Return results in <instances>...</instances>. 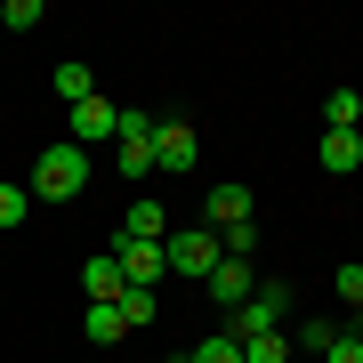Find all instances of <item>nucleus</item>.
<instances>
[{
    "instance_id": "f257e3e1",
    "label": "nucleus",
    "mask_w": 363,
    "mask_h": 363,
    "mask_svg": "<svg viewBox=\"0 0 363 363\" xmlns=\"http://www.w3.org/2000/svg\"><path fill=\"white\" fill-rule=\"evenodd\" d=\"M81 186H89V154H81L73 138H65V145H49V154L33 162V194H40V202H73Z\"/></svg>"
},
{
    "instance_id": "f03ea898",
    "label": "nucleus",
    "mask_w": 363,
    "mask_h": 363,
    "mask_svg": "<svg viewBox=\"0 0 363 363\" xmlns=\"http://www.w3.org/2000/svg\"><path fill=\"white\" fill-rule=\"evenodd\" d=\"M162 267L186 274V283H210V267H218V234H210V226H169L162 234Z\"/></svg>"
},
{
    "instance_id": "7ed1b4c3",
    "label": "nucleus",
    "mask_w": 363,
    "mask_h": 363,
    "mask_svg": "<svg viewBox=\"0 0 363 363\" xmlns=\"http://www.w3.org/2000/svg\"><path fill=\"white\" fill-rule=\"evenodd\" d=\"M291 315V283H259L242 307H226V339H259V331H283Z\"/></svg>"
},
{
    "instance_id": "20e7f679",
    "label": "nucleus",
    "mask_w": 363,
    "mask_h": 363,
    "mask_svg": "<svg viewBox=\"0 0 363 363\" xmlns=\"http://www.w3.org/2000/svg\"><path fill=\"white\" fill-rule=\"evenodd\" d=\"M113 169L121 178H145V169H154V113H145V105H121V130H113Z\"/></svg>"
},
{
    "instance_id": "39448f33",
    "label": "nucleus",
    "mask_w": 363,
    "mask_h": 363,
    "mask_svg": "<svg viewBox=\"0 0 363 363\" xmlns=\"http://www.w3.org/2000/svg\"><path fill=\"white\" fill-rule=\"evenodd\" d=\"M113 130H121V105L113 97H81L73 105V145L89 154V145H113Z\"/></svg>"
},
{
    "instance_id": "423d86ee",
    "label": "nucleus",
    "mask_w": 363,
    "mask_h": 363,
    "mask_svg": "<svg viewBox=\"0 0 363 363\" xmlns=\"http://www.w3.org/2000/svg\"><path fill=\"white\" fill-rule=\"evenodd\" d=\"M113 259H121V283H138V291H154L162 283V242H130V234H121V242H113Z\"/></svg>"
},
{
    "instance_id": "0eeeda50",
    "label": "nucleus",
    "mask_w": 363,
    "mask_h": 363,
    "mask_svg": "<svg viewBox=\"0 0 363 363\" xmlns=\"http://www.w3.org/2000/svg\"><path fill=\"white\" fill-rule=\"evenodd\" d=\"M202 154H194V130H186V121H154V169H194Z\"/></svg>"
},
{
    "instance_id": "6e6552de",
    "label": "nucleus",
    "mask_w": 363,
    "mask_h": 363,
    "mask_svg": "<svg viewBox=\"0 0 363 363\" xmlns=\"http://www.w3.org/2000/svg\"><path fill=\"white\" fill-rule=\"evenodd\" d=\"M202 218H210V234H226V226H250V186H210V202H202Z\"/></svg>"
},
{
    "instance_id": "1a4fd4ad",
    "label": "nucleus",
    "mask_w": 363,
    "mask_h": 363,
    "mask_svg": "<svg viewBox=\"0 0 363 363\" xmlns=\"http://www.w3.org/2000/svg\"><path fill=\"white\" fill-rule=\"evenodd\" d=\"M81 291H89V307H113V298L130 291V283H121V259H113V250H97V259L81 267Z\"/></svg>"
},
{
    "instance_id": "9d476101",
    "label": "nucleus",
    "mask_w": 363,
    "mask_h": 363,
    "mask_svg": "<svg viewBox=\"0 0 363 363\" xmlns=\"http://www.w3.org/2000/svg\"><path fill=\"white\" fill-rule=\"evenodd\" d=\"M250 291H259V274H250V259H218V267H210V298H218V307H242Z\"/></svg>"
},
{
    "instance_id": "9b49d317",
    "label": "nucleus",
    "mask_w": 363,
    "mask_h": 363,
    "mask_svg": "<svg viewBox=\"0 0 363 363\" xmlns=\"http://www.w3.org/2000/svg\"><path fill=\"white\" fill-rule=\"evenodd\" d=\"M121 234H130V242H162V234H169V210L138 194V202H130V218H121Z\"/></svg>"
},
{
    "instance_id": "f8f14e48",
    "label": "nucleus",
    "mask_w": 363,
    "mask_h": 363,
    "mask_svg": "<svg viewBox=\"0 0 363 363\" xmlns=\"http://www.w3.org/2000/svg\"><path fill=\"white\" fill-rule=\"evenodd\" d=\"M323 169H331V178L363 169V138H355V130H323Z\"/></svg>"
},
{
    "instance_id": "ddd939ff",
    "label": "nucleus",
    "mask_w": 363,
    "mask_h": 363,
    "mask_svg": "<svg viewBox=\"0 0 363 363\" xmlns=\"http://www.w3.org/2000/svg\"><path fill=\"white\" fill-rule=\"evenodd\" d=\"M113 307H121V323H130V331H145V323H154V315H162V298L130 283V291H121V298H113Z\"/></svg>"
},
{
    "instance_id": "4468645a",
    "label": "nucleus",
    "mask_w": 363,
    "mask_h": 363,
    "mask_svg": "<svg viewBox=\"0 0 363 363\" xmlns=\"http://www.w3.org/2000/svg\"><path fill=\"white\" fill-rule=\"evenodd\" d=\"M57 97H65V105H81V97H97V81H89V65H73V57H65V65H57Z\"/></svg>"
},
{
    "instance_id": "2eb2a0df",
    "label": "nucleus",
    "mask_w": 363,
    "mask_h": 363,
    "mask_svg": "<svg viewBox=\"0 0 363 363\" xmlns=\"http://www.w3.org/2000/svg\"><path fill=\"white\" fill-rule=\"evenodd\" d=\"M242 363H291V339H283V331H259V339H242Z\"/></svg>"
},
{
    "instance_id": "dca6fc26",
    "label": "nucleus",
    "mask_w": 363,
    "mask_h": 363,
    "mask_svg": "<svg viewBox=\"0 0 363 363\" xmlns=\"http://www.w3.org/2000/svg\"><path fill=\"white\" fill-rule=\"evenodd\" d=\"M89 339H97V347H113V339H130V323H121V307H89Z\"/></svg>"
},
{
    "instance_id": "f3484780",
    "label": "nucleus",
    "mask_w": 363,
    "mask_h": 363,
    "mask_svg": "<svg viewBox=\"0 0 363 363\" xmlns=\"http://www.w3.org/2000/svg\"><path fill=\"white\" fill-rule=\"evenodd\" d=\"M33 210V186H16V178H0V226H16Z\"/></svg>"
},
{
    "instance_id": "a211bd4d",
    "label": "nucleus",
    "mask_w": 363,
    "mask_h": 363,
    "mask_svg": "<svg viewBox=\"0 0 363 363\" xmlns=\"http://www.w3.org/2000/svg\"><path fill=\"white\" fill-rule=\"evenodd\" d=\"M323 113H331V130H355V121H363V97H355V89H331Z\"/></svg>"
},
{
    "instance_id": "6ab92c4d",
    "label": "nucleus",
    "mask_w": 363,
    "mask_h": 363,
    "mask_svg": "<svg viewBox=\"0 0 363 363\" xmlns=\"http://www.w3.org/2000/svg\"><path fill=\"white\" fill-rule=\"evenodd\" d=\"M194 363H242V339H226V331H218V339H202Z\"/></svg>"
},
{
    "instance_id": "aec40b11",
    "label": "nucleus",
    "mask_w": 363,
    "mask_h": 363,
    "mask_svg": "<svg viewBox=\"0 0 363 363\" xmlns=\"http://www.w3.org/2000/svg\"><path fill=\"white\" fill-rule=\"evenodd\" d=\"M0 25H9V33H33V25H40V0H9V9H0Z\"/></svg>"
},
{
    "instance_id": "412c9836",
    "label": "nucleus",
    "mask_w": 363,
    "mask_h": 363,
    "mask_svg": "<svg viewBox=\"0 0 363 363\" xmlns=\"http://www.w3.org/2000/svg\"><path fill=\"white\" fill-rule=\"evenodd\" d=\"M331 291L347 298V307H363V267H339V274H331Z\"/></svg>"
},
{
    "instance_id": "4be33fe9",
    "label": "nucleus",
    "mask_w": 363,
    "mask_h": 363,
    "mask_svg": "<svg viewBox=\"0 0 363 363\" xmlns=\"http://www.w3.org/2000/svg\"><path fill=\"white\" fill-rule=\"evenodd\" d=\"M323 363H363V339H355V331H339L331 347H323Z\"/></svg>"
},
{
    "instance_id": "5701e85b",
    "label": "nucleus",
    "mask_w": 363,
    "mask_h": 363,
    "mask_svg": "<svg viewBox=\"0 0 363 363\" xmlns=\"http://www.w3.org/2000/svg\"><path fill=\"white\" fill-rule=\"evenodd\" d=\"M355 339H363V307H355Z\"/></svg>"
},
{
    "instance_id": "b1692460",
    "label": "nucleus",
    "mask_w": 363,
    "mask_h": 363,
    "mask_svg": "<svg viewBox=\"0 0 363 363\" xmlns=\"http://www.w3.org/2000/svg\"><path fill=\"white\" fill-rule=\"evenodd\" d=\"M169 363H194V355H169Z\"/></svg>"
}]
</instances>
